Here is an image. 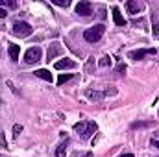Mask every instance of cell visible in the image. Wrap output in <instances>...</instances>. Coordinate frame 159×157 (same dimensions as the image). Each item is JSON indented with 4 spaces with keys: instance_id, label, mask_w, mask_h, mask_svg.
I'll return each mask as SVG.
<instances>
[{
    "instance_id": "ac0fdd59",
    "label": "cell",
    "mask_w": 159,
    "mask_h": 157,
    "mask_svg": "<svg viewBox=\"0 0 159 157\" xmlns=\"http://www.w3.org/2000/svg\"><path fill=\"white\" fill-rule=\"evenodd\" d=\"M52 4H56V6H59V7H69V6H70L69 0H52Z\"/></svg>"
},
{
    "instance_id": "cb8c5ba5",
    "label": "cell",
    "mask_w": 159,
    "mask_h": 157,
    "mask_svg": "<svg viewBox=\"0 0 159 157\" xmlns=\"http://www.w3.org/2000/svg\"><path fill=\"white\" fill-rule=\"evenodd\" d=\"M152 32H154V35H159V24H157V22L154 24V28H152Z\"/></svg>"
},
{
    "instance_id": "2e32d148",
    "label": "cell",
    "mask_w": 159,
    "mask_h": 157,
    "mask_svg": "<svg viewBox=\"0 0 159 157\" xmlns=\"http://www.w3.org/2000/svg\"><path fill=\"white\" fill-rule=\"evenodd\" d=\"M65 155H67V148H65V144H59L57 150H56V157H65Z\"/></svg>"
},
{
    "instance_id": "8fae6325",
    "label": "cell",
    "mask_w": 159,
    "mask_h": 157,
    "mask_svg": "<svg viewBox=\"0 0 159 157\" xmlns=\"http://www.w3.org/2000/svg\"><path fill=\"white\" fill-rule=\"evenodd\" d=\"M113 20H115L117 26H124V24H126V20H124V17H122V13H120V9L117 6L113 7Z\"/></svg>"
},
{
    "instance_id": "8992f818",
    "label": "cell",
    "mask_w": 159,
    "mask_h": 157,
    "mask_svg": "<svg viewBox=\"0 0 159 157\" xmlns=\"http://www.w3.org/2000/svg\"><path fill=\"white\" fill-rule=\"evenodd\" d=\"M63 54V46L59 44V43H52L50 44V48H48V52H46V61H50V59H56L57 56H61Z\"/></svg>"
},
{
    "instance_id": "30bf717a",
    "label": "cell",
    "mask_w": 159,
    "mask_h": 157,
    "mask_svg": "<svg viewBox=\"0 0 159 157\" xmlns=\"http://www.w3.org/2000/svg\"><path fill=\"white\" fill-rule=\"evenodd\" d=\"M154 126V120H137V122H131V129H144V128H152Z\"/></svg>"
},
{
    "instance_id": "ffe728a7",
    "label": "cell",
    "mask_w": 159,
    "mask_h": 157,
    "mask_svg": "<svg viewBox=\"0 0 159 157\" xmlns=\"http://www.w3.org/2000/svg\"><path fill=\"white\" fill-rule=\"evenodd\" d=\"M104 94H106V96H115V94H117V89H115V87H107V89L104 91Z\"/></svg>"
},
{
    "instance_id": "e0dca14e",
    "label": "cell",
    "mask_w": 159,
    "mask_h": 157,
    "mask_svg": "<svg viewBox=\"0 0 159 157\" xmlns=\"http://www.w3.org/2000/svg\"><path fill=\"white\" fill-rule=\"evenodd\" d=\"M98 65H100V67H109V65H111V57H109V56H104V57H100Z\"/></svg>"
},
{
    "instance_id": "7c38bea8",
    "label": "cell",
    "mask_w": 159,
    "mask_h": 157,
    "mask_svg": "<svg viewBox=\"0 0 159 157\" xmlns=\"http://www.w3.org/2000/svg\"><path fill=\"white\" fill-rule=\"evenodd\" d=\"M7 52H9V57H11L13 61H19V54H20V48H19V44H9Z\"/></svg>"
},
{
    "instance_id": "5b68a950",
    "label": "cell",
    "mask_w": 159,
    "mask_h": 157,
    "mask_svg": "<svg viewBox=\"0 0 159 157\" xmlns=\"http://www.w3.org/2000/svg\"><path fill=\"white\" fill-rule=\"evenodd\" d=\"M76 13L81 15V17H91V15H93V6H91V2L81 0L78 6H76Z\"/></svg>"
},
{
    "instance_id": "484cf974",
    "label": "cell",
    "mask_w": 159,
    "mask_h": 157,
    "mask_svg": "<svg viewBox=\"0 0 159 157\" xmlns=\"http://www.w3.org/2000/svg\"><path fill=\"white\" fill-rule=\"evenodd\" d=\"M119 72H126V65H119V69H117Z\"/></svg>"
},
{
    "instance_id": "44dd1931",
    "label": "cell",
    "mask_w": 159,
    "mask_h": 157,
    "mask_svg": "<svg viewBox=\"0 0 159 157\" xmlns=\"http://www.w3.org/2000/svg\"><path fill=\"white\" fill-rule=\"evenodd\" d=\"M20 131H22V126H20V124H15V126H13V137H19Z\"/></svg>"
},
{
    "instance_id": "7402d4cb",
    "label": "cell",
    "mask_w": 159,
    "mask_h": 157,
    "mask_svg": "<svg viewBox=\"0 0 159 157\" xmlns=\"http://www.w3.org/2000/svg\"><path fill=\"white\" fill-rule=\"evenodd\" d=\"M93 65H94V59L91 57V59L87 61V65H85V72H91V70H93Z\"/></svg>"
},
{
    "instance_id": "ba28073f",
    "label": "cell",
    "mask_w": 159,
    "mask_h": 157,
    "mask_svg": "<svg viewBox=\"0 0 159 157\" xmlns=\"http://www.w3.org/2000/svg\"><path fill=\"white\" fill-rule=\"evenodd\" d=\"M85 96H87L89 100H94V102H102V100L106 98L104 91H93V89H87V91H85Z\"/></svg>"
},
{
    "instance_id": "277c9868",
    "label": "cell",
    "mask_w": 159,
    "mask_h": 157,
    "mask_svg": "<svg viewBox=\"0 0 159 157\" xmlns=\"http://www.w3.org/2000/svg\"><path fill=\"white\" fill-rule=\"evenodd\" d=\"M13 34H15L17 37H28V35H32V26H30L28 22L19 20V22L13 24Z\"/></svg>"
},
{
    "instance_id": "3957f363",
    "label": "cell",
    "mask_w": 159,
    "mask_h": 157,
    "mask_svg": "<svg viewBox=\"0 0 159 157\" xmlns=\"http://www.w3.org/2000/svg\"><path fill=\"white\" fill-rule=\"evenodd\" d=\"M156 54H157L156 48H141V50H131V52H128V57L133 59V61H141L143 57H146V56H156Z\"/></svg>"
},
{
    "instance_id": "52a82bcc",
    "label": "cell",
    "mask_w": 159,
    "mask_h": 157,
    "mask_svg": "<svg viewBox=\"0 0 159 157\" xmlns=\"http://www.w3.org/2000/svg\"><path fill=\"white\" fill-rule=\"evenodd\" d=\"M74 67H76V61H72L70 57H65V59L56 61V69H57V70H63V69H74Z\"/></svg>"
},
{
    "instance_id": "d6986e66",
    "label": "cell",
    "mask_w": 159,
    "mask_h": 157,
    "mask_svg": "<svg viewBox=\"0 0 159 157\" xmlns=\"http://www.w3.org/2000/svg\"><path fill=\"white\" fill-rule=\"evenodd\" d=\"M70 78H72V74H59V78H57V83H59V85H63L65 81H69Z\"/></svg>"
},
{
    "instance_id": "9a60e30c",
    "label": "cell",
    "mask_w": 159,
    "mask_h": 157,
    "mask_svg": "<svg viewBox=\"0 0 159 157\" xmlns=\"http://www.w3.org/2000/svg\"><path fill=\"white\" fill-rule=\"evenodd\" d=\"M85 129H87V122H78V124H74V131H78V133H85Z\"/></svg>"
},
{
    "instance_id": "603a6c76",
    "label": "cell",
    "mask_w": 159,
    "mask_h": 157,
    "mask_svg": "<svg viewBox=\"0 0 159 157\" xmlns=\"http://www.w3.org/2000/svg\"><path fill=\"white\" fill-rule=\"evenodd\" d=\"M150 146H152V148H159V141L157 139H152V141H150Z\"/></svg>"
},
{
    "instance_id": "5bb4252c",
    "label": "cell",
    "mask_w": 159,
    "mask_h": 157,
    "mask_svg": "<svg viewBox=\"0 0 159 157\" xmlns=\"http://www.w3.org/2000/svg\"><path fill=\"white\" fill-rule=\"evenodd\" d=\"M94 131H96V124H94V122H87V129H85V133L81 135V139H89Z\"/></svg>"
},
{
    "instance_id": "6da1fadb",
    "label": "cell",
    "mask_w": 159,
    "mask_h": 157,
    "mask_svg": "<svg viewBox=\"0 0 159 157\" xmlns=\"http://www.w3.org/2000/svg\"><path fill=\"white\" fill-rule=\"evenodd\" d=\"M104 24H96V26H91V28H87L85 32H83V37L87 43H96V41L102 39V35H104Z\"/></svg>"
},
{
    "instance_id": "d4e9b609",
    "label": "cell",
    "mask_w": 159,
    "mask_h": 157,
    "mask_svg": "<svg viewBox=\"0 0 159 157\" xmlns=\"http://www.w3.org/2000/svg\"><path fill=\"white\" fill-rule=\"evenodd\" d=\"M4 17H7V11L4 7H0V19H4Z\"/></svg>"
},
{
    "instance_id": "4fadbf2b",
    "label": "cell",
    "mask_w": 159,
    "mask_h": 157,
    "mask_svg": "<svg viewBox=\"0 0 159 157\" xmlns=\"http://www.w3.org/2000/svg\"><path fill=\"white\" fill-rule=\"evenodd\" d=\"M35 76L41 79H46V81H52V74H50V70H46V69H39V70H35Z\"/></svg>"
},
{
    "instance_id": "83f0119b",
    "label": "cell",
    "mask_w": 159,
    "mask_h": 157,
    "mask_svg": "<svg viewBox=\"0 0 159 157\" xmlns=\"http://www.w3.org/2000/svg\"><path fill=\"white\" fill-rule=\"evenodd\" d=\"M156 135H157V137H159V131H157V133H156Z\"/></svg>"
},
{
    "instance_id": "4316f807",
    "label": "cell",
    "mask_w": 159,
    "mask_h": 157,
    "mask_svg": "<svg viewBox=\"0 0 159 157\" xmlns=\"http://www.w3.org/2000/svg\"><path fill=\"white\" fill-rule=\"evenodd\" d=\"M120 157H133V154H122Z\"/></svg>"
},
{
    "instance_id": "7a4b0ae2",
    "label": "cell",
    "mask_w": 159,
    "mask_h": 157,
    "mask_svg": "<svg viewBox=\"0 0 159 157\" xmlns=\"http://www.w3.org/2000/svg\"><path fill=\"white\" fill-rule=\"evenodd\" d=\"M41 57H43V50H41L39 46H32V48H28L26 54H24V61H26L28 65H35V63H39Z\"/></svg>"
},
{
    "instance_id": "9c48e42d",
    "label": "cell",
    "mask_w": 159,
    "mask_h": 157,
    "mask_svg": "<svg viewBox=\"0 0 159 157\" xmlns=\"http://www.w3.org/2000/svg\"><path fill=\"white\" fill-rule=\"evenodd\" d=\"M126 9H128L131 15H135V13H139V11L143 9V4H141V2H135V0H129V2H126Z\"/></svg>"
}]
</instances>
